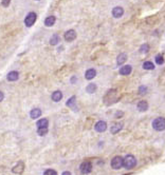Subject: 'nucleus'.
<instances>
[{
    "instance_id": "nucleus-4",
    "label": "nucleus",
    "mask_w": 165,
    "mask_h": 175,
    "mask_svg": "<svg viewBox=\"0 0 165 175\" xmlns=\"http://www.w3.org/2000/svg\"><path fill=\"white\" fill-rule=\"evenodd\" d=\"M36 19H37V14L35 12H30L27 14L25 18V25L27 28H31L34 25V23L36 22Z\"/></svg>"
},
{
    "instance_id": "nucleus-20",
    "label": "nucleus",
    "mask_w": 165,
    "mask_h": 175,
    "mask_svg": "<svg viewBox=\"0 0 165 175\" xmlns=\"http://www.w3.org/2000/svg\"><path fill=\"white\" fill-rule=\"evenodd\" d=\"M66 105H67V107L72 109V110H77V107H76V97H75V96L70 97L68 99V101Z\"/></svg>"
},
{
    "instance_id": "nucleus-16",
    "label": "nucleus",
    "mask_w": 165,
    "mask_h": 175,
    "mask_svg": "<svg viewBox=\"0 0 165 175\" xmlns=\"http://www.w3.org/2000/svg\"><path fill=\"white\" fill-rule=\"evenodd\" d=\"M127 60V54L126 53H121L116 57V64L118 66H123Z\"/></svg>"
},
{
    "instance_id": "nucleus-2",
    "label": "nucleus",
    "mask_w": 165,
    "mask_h": 175,
    "mask_svg": "<svg viewBox=\"0 0 165 175\" xmlns=\"http://www.w3.org/2000/svg\"><path fill=\"white\" fill-rule=\"evenodd\" d=\"M151 126L154 128V130L158 131V132H162L165 130V118L164 117H158L155 118L151 123Z\"/></svg>"
},
{
    "instance_id": "nucleus-5",
    "label": "nucleus",
    "mask_w": 165,
    "mask_h": 175,
    "mask_svg": "<svg viewBox=\"0 0 165 175\" xmlns=\"http://www.w3.org/2000/svg\"><path fill=\"white\" fill-rule=\"evenodd\" d=\"M79 171H81V174H89L90 172L92 171V162L89 160H85L83 161L79 166Z\"/></svg>"
},
{
    "instance_id": "nucleus-11",
    "label": "nucleus",
    "mask_w": 165,
    "mask_h": 175,
    "mask_svg": "<svg viewBox=\"0 0 165 175\" xmlns=\"http://www.w3.org/2000/svg\"><path fill=\"white\" fill-rule=\"evenodd\" d=\"M131 72H132V67L129 66V64L123 66L122 68H120V70H119L120 75H123V76H127V75H129Z\"/></svg>"
},
{
    "instance_id": "nucleus-30",
    "label": "nucleus",
    "mask_w": 165,
    "mask_h": 175,
    "mask_svg": "<svg viewBox=\"0 0 165 175\" xmlns=\"http://www.w3.org/2000/svg\"><path fill=\"white\" fill-rule=\"evenodd\" d=\"M10 3H11V0H2L1 1V5L4 7H7L10 5Z\"/></svg>"
},
{
    "instance_id": "nucleus-35",
    "label": "nucleus",
    "mask_w": 165,
    "mask_h": 175,
    "mask_svg": "<svg viewBox=\"0 0 165 175\" xmlns=\"http://www.w3.org/2000/svg\"><path fill=\"white\" fill-rule=\"evenodd\" d=\"M35 1H39V0H35Z\"/></svg>"
},
{
    "instance_id": "nucleus-27",
    "label": "nucleus",
    "mask_w": 165,
    "mask_h": 175,
    "mask_svg": "<svg viewBox=\"0 0 165 175\" xmlns=\"http://www.w3.org/2000/svg\"><path fill=\"white\" fill-rule=\"evenodd\" d=\"M48 131H49L48 128H39V129H37V134L39 136H45L48 134Z\"/></svg>"
},
{
    "instance_id": "nucleus-12",
    "label": "nucleus",
    "mask_w": 165,
    "mask_h": 175,
    "mask_svg": "<svg viewBox=\"0 0 165 175\" xmlns=\"http://www.w3.org/2000/svg\"><path fill=\"white\" fill-rule=\"evenodd\" d=\"M112 16L114 18H121L124 14V9L122 7H116L112 9Z\"/></svg>"
},
{
    "instance_id": "nucleus-19",
    "label": "nucleus",
    "mask_w": 165,
    "mask_h": 175,
    "mask_svg": "<svg viewBox=\"0 0 165 175\" xmlns=\"http://www.w3.org/2000/svg\"><path fill=\"white\" fill-rule=\"evenodd\" d=\"M95 76H96V70L95 69H88L86 71V73H85V78L87 80H91Z\"/></svg>"
},
{
    "instance_id": "nucleus-9",
    "label": "nucleus",
    "mask_w": 165,
    "mask_h": 175,
    "mask_svg": "<svg viewBox=\"0 0 165 175\" xmlns=\"http://www.w3.org/2000/svg\"><path fill=\"white\" fill-rule=\"evenodd\" d=\"M23 170H25V164H23L22 161H18L17 164L13 167L12 172L15 173V174H21V173L23 172Z\"/></svg>"
},
{
    "instance_id": "nucleus-29",
    "label": "nucleus",
    "mask_w": 165,
    "mask_h": 175,
    "mask_svg": "<svg viewBox=\"0 0 165 175\" xmlns=\"http://www.w3.org/2000/svg\"><path fill=\"white\" fill-rule=\"evenodd\" d=\"M43 175H57V172L53 169H47L46 171L43 172Z\"/></svg>"
},
{
    "instance_id": "nucleus-8",
    "label": "nucleus",
    "mask_w": 165,
    "mask_h": 175,
    "mask_svg": "<svg viewBox=\"0 0 165 175\" xmlns=\"http://www.w3.org/2000/svg\"><path fill=\"white\" fill-rule=\"evenodd\" d=\"M94 130L96 132H98V133H103V132H105L106 130H107V123L104 120H100V121L95 123Z\"/></svg>"
},
{
    "instance_id": "nucleus-23",
    "label": "nucleus",
    "mask_w": 165,
    "mask_h": 175,
    "mask_svg": "<svg viewBox=\"0 0 165 175\" xmlns=\"http://www.w3.org/2000/svg\"><path fill=\"white\" fill-rule=\"evenodd\" d=\"M96 90H98V86H96L95 84H89L87 87H86V92L89 93V94H93V93H95Z\"/></svg>"
},
{
    "instance_id": "nucleus-10",
    "label": "nucleus",
    "mask_w": 165,
    "mask_h": 175,
    "mask_svg": "<svg viewBox=\"0 0 165 175\" xmlns=\"http://www.w3.org/2000/svg\"><path fill=\"white\" fill-rule=\"evenodd\" d=\"M19 79V73L17 71H11L10 73H7V80L11 81V82H14V81H17Z\"/></svg>"
},
{
    "instance_id": "nucleus-34",
    "label": "nucleus",
    "mask_w": 165,
    "mask_h": 175,
    "mask_svg": "<svg viewBox=\"0 0 165 175\" xmlns=\"http://www.w3.org/2000/svg\"><path fill=\"white\" fill-rule=\"evenodd\" d=\"M61 175H71V173L69 171H65Z\"/></svg>"
},
{
    "instance_id": "nucleus-7",
    "label": "nucleus",
    "mask_w": 165,
    "mask_h": 175,
    "mask_svg": "<svg viewBox=\"0 0 165 175\" xmlns=\"http://www.w3.org/2000/svg\"><path fill=\"white\" fill-rule=\"evenodd\" d=\"M76 32L74 31V30H68L65 34H63V39H65V41L67 42H72L73 40L76 39Z\"/></svg>"
},
{
    "instance_id": "nucleus-15",
    "label": "nucleus",
    "mask_w": 165,
    "mask_h": 175,
    "mask_svg": "<svg viewBox=\"0 0 165 175\" xmlns=\"http://www.w3.org/2000/svg\"><path fill=\"white\" fill-rule=\"evenodd\" d=\"M51 99L54 102H59L63 99V93H61V91L57 90V91L53 92L52 95H51Z\"/></svg>"
},
{
    "instance_id": "nucleus-25",
    "label": "nucleus",
    "mask_w": 165,
    "mask_h": 175,
    "mask_svg": "<svg viewBox=\"0 0 165 175\" xmlns=\"http://www.w3.org/2000/svg\"><path fill=\"white\" fill-rule=\"evenodd\" d=\"M139 52L142 53V54H146V53H148L149 52V46L146 44V43L142 44V46H140V49H139Z\"/></svg>"
},
{
    "instance_id": "nucleus-1",
    "label": "nucleus",
    "mask_w": 165,
    "mask_h": 175,
    "mask_svg": "<svg viewBox=\"0 0 165 175\" xmlns=\"http://www.w3.org/2000/svg\"><path fill=\"white\" fill-rule=\"evenodd\" d=\"M137 166V158L134 155L128 154L123 158V167L127 170H131Z\"/></svg>"
},
{
    "instance_id": "nucleus-17",
    "label": "nucleus",
    "mask_w": 165,
    "mask_h": 175,
    "mask_svg": "<svg viewBox=\"0 0 165 175\" xmlns=\"http://www.w3.org/2000/svg\"><path fill=\"white\" fill-rule=\"evenodd\" d=\"M137 108L140 112H146L148 110V102L146 100H141V101L138 102Z\"/></svg>"
},
{
    "instance_id": "nucleus-28",
    "label": "nucleus",
    "mask_w": 165,
    "mask_h": 175,
    "mask_svg": "<svg viewBox=\"0 0 165 175\" xmlns=\"http://www.w3.org/2000/svg\"><path fill=\"white\" fill-rule=\"evenodd\" d=\"M146 93H147V87L146 86H140V88H139V94L145 95Z\"/></svg>"
},
{
    "instance_id": "nucleus-21",
    "label": "nucleus",
    "mask_w": 165,
    "mask_h": 175,
    "mask_svg": "<svg viewBox=\"0 0 165 175\" xmlns=\"http://www.w3.org/2000/svg\"><path fill=\"white\" fill-rule=\"evenodd\" d=\"M36 126H37V129H39V128H48V126H49V120L47 118H40L36 123Z\"/></svg>"
},
{
    "instance_id": "nucleus-14",
    "label": "nucleus",
    "mask_w": 165,
    "mask_h": 175,
    "mask_svg": "<svg viewBox=\"0 0 165 175\" xmlns=\"http://www.w3.org/2000/svg\"><path fill=\"white\" fill-rule=\"evenodd\" d=\"M55 22H56V17H55V16H53V15H51V16H48V17L45 19V21H43L45 25H46V27H48V28H51V27H53V25H55Z\"/></svg>"
},
{
    "instance_id": "nucleus-13",
    "label": "nucleus",
    "mask_w": 165,
    "mask_h": 175,
    "mask_svg": "<svg viewBox=\"0 0 165 175\" xmlns=\"http://www.w3.org/2000/svg\"><path fill=\"white\" fill-rule=\"evenodd\" d=\"M123 127H124V123H113L112 127L110 128V132H111V134L119 133L120 131L123 129Z\"/></svg>"
},
{
    "instance_id": "nucleus-3",
    "label": "nucleus",
    "mask_w": 165,
    "mask_h": 175,
    "mask_svg": "<svg viewBox=\"0 0 165 175\" xmlns=\"http://www.w3.org/2000/svg\"><path fill=\"white\" fill-rule=\"evenodd\" d=\"M116 90L114 89H111V90H109L105 95V98H104V101H105L106 105H111L113 102H116Z\"/></svg>"
},
{
    "instance_id": "nucleus-6",
    "label": "nucleus",
    "mask_w": 165,
    "mask_h": 175,
    "mask_svg": "<svg viewBox=\"0 0 165 175\" xmlns=\"http://www.w3.org/2000/svg\"><path fill=\"white\" fill-rule=\"evenodd\" d=\"M110 166L114 170H120V169L123 167V157H121V156H114L111 159V161H110Z\"/></svg>"
},
{
    "instance_id": "nucleus-33",
    "label": "nucleus",
    "mask_w": 165,
    "mask_h": 175,
    "mask_svg": "<svg viewBox=\"0 0 165 175\" xmlns=\"http://www.w3.org/2000/svg\"><path fill=\"white\" fill-rule=\"evenodd\" d=\"M124 115V113L123 112H118L116 114V118H120V117H121V116H123Z\"/></svg>"
},
{
    "instance_id": "nucleus-32",
    "label": "nucleus",
    "mask_w": 165,
    "mask_h": 175,
    "mask_svg": "<svg viewBox=\"0 0 165 175\" xmlns=\"http://www.w3.org/2000/svg\"><path fill=\"white\" fill-rule=\"evenodd\" d=\"M4 99V93L2 91H0V102Z\"/></svg>"
},
{
    "instance_id": "nucleus-31",
    "label": "nucleus",
    "mask_w": 165,
    "mask_h": 175,
    "mask_svg": "<svg viewBox=\"0 0 165 175\" xmlns=\"http://www.w3.org/2000/svg\"><path fill=\"white\" fill-rule=\"evenodd\" d=\"M76 80H77V78L75 77V76H73V77H71V79H70L71 84H75V82H76Z\"/></svg>"
},
{
    "instance_id": "nucleus-26",
    "label": "nucleus",
    "mask_w": 165,
    "mask_h": 175,
    "mask_svg": "<svg viewBox=\"0 0 165 175\" xmlns=\"http://www.w3.org/2000/svg\"><path fill=\"white\" fill-rule=\"evenodd\" d=\"M155 60H156V63L159 64V66H161V64L164 63V57H163V55H161V54L157 55L156 58H155Z\"/></svg>"
},
{
    "instance_id": "nucleus-24",
    "label": "nucleus",
    "mask_w": 165,
    "mask_h": 175,
    "mask_svg": "<svg viewBox=\"0 0 165 175\" xmlns=\"http://www.w3.org/2000/svg\"><path fill=\"white\" fill-rule=\"evenodd\" d=\"M143 69L146 71H151L155 69V64L151 62V61H145L143 63Z\"/></svg>"
},
{
    "instance_id": "nucleus-18",
    "label": "nucleus",
    "mask_w": 165,
    "mask_h": 175,
    "mask_svg": "<svg viewBox=\"0 0 165 175\" xmlns=\"http://www.w3.org/2000/svg\"><path fill=\"white\" fill-rule=\"evenodd\" d=\"M41 116V110L38 108H34L31 110V112H30V117L32 119H38L39 117Z\"/></svg>"
},
{
    "instance_id": "nucleus-22",
    "label": "nucleus",
    "mask_w": 165,
    "mask_h": 175,
    "mask_svg": "<svg viewBox=\"0 0 165 175\" xmlns=\"http://www.w3.org/2000/svg\"><path fill=\"white\" fill-rule=\"evenodd\" d=\"M49 42H50V44H51V46H57V44L60 42L59 35H58V34H54V35H52V37L50 38Z\"/></svg>"
}]
</instances>
